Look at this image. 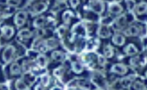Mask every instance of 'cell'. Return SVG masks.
I'll return each instance as SVG.
<instances>
[{
    "label": "cell",
    "instance_id": "28",
    "mask_svg": "<svg viewBox=\"0 0 147 90\" xmlns=\"http://www.w3.org/2000/svg\"><path fill=\"white\" fill-rule=\"evenodd\" d=\"M99 63L101 65H103V64L105 63V59L102 55H99Z\"/></svg>",
    "mask_w": 147,
    "mask_h": 90
},
{
    "label": "cell",
    "instance_id": "3",
    "mask_svg": "<svg viewBox=\"0 0 147 90\" xmlns=\"http://www.w3.org/2000/svg\"><path fill=\"white\" fill-rule=\"evenodd\" d=\"M26 18H27V13L26 12H18L16 14L15 18H14L15 24L17 26L22 25L25 23V22L26 20Z\"/></svg>",
    "mask_w": 147,
    "mask_h": 90
},
{
    "label": "cell",
    "instance_id": "6",
    "mask_svg": "<svg viewBox=\"0 0 147 90\" xmlns=\"http://www.w3.org/2000/svg\"><path fill=\"white\" fill-rule=\"evenodd\" d=\"M46 8H47L46 4L43 2H41V3H38L35 5L34 12L35 13H41V12H43V11H45L46 9Z\"/></svg>",
    "mask_w": 147,
    "mask_h": 90
},
{
    "label": "cell",
    "instance_id": "16",
    "mask_svg": "<svg viewBox=\"0 0 147 90\" xmlns=\"http://www.w3.org/2000/svg\"><path fill=\"white\" fill-rule=\"evenodd\" d=\"M52 58L58 61H61L63 59V55L59 51H55L52 53Z\"/></svg>",
    "mask_w": 147,
    "mask_h": 90
},
{
    "label": "cell",
    "instance_id": "32",
    "mask_svg": "<svg viewBox=\"0 0 147 90\" xmlns=\"http://www.w3.org/2000/svg\"></svg>",
    "mask_w": 147,
    "mask_h": 90
},
{
    "label": "cell",
    "instance_id": "13",
    "mask_svg": "<svg viewBox=\"0 0 147 90\" xmlns=\"http://www.w3.org/2000/svg\"><path fill=\"white\" fill-rule=\"evenodd\" d=\"M147 10V4L145 2H141L137 7V12L138 14H143Z\"/></svg>",
    "mask_w": 147,
    "mask_h": 90
},
{
    "label": "cell",
    "instance_id": "22",
    "mask_svg": "<svg viewBox=\"0 0 147 90\" xmlns=\"http://www.w3.org/2000/svg\"><path fill=\"white\" fill-rule=\"evenodd\" d=\"M131 79H130L129 78H126V79H123L122 80V85L124 87H128L131 86Z\"/></svg>",
    "mask_w": 147,
    "mask_h": 90
},
{
    "label": "cell",
    "instance_id": "1",
    "mask_svg": "<svg viewBox=\"0 0 147 90\" xmlns=\"http://www.w3.org/2000/svg\"><path fill=\"white\" fill-rule=\"evenodd\" d=\"M90 8L94 12L100 14L104 10V4L101 1H92L90 2Z\"/></svg>",
    "mask_w": 147,
    "mask_h": 90
},
{
    "label": "cell",
    "instance_id": "23",
    "mask_svg": "<svg viewBox=\"0 0 147 90\" xmlns=\"http://www.w3.org/2000/svg\"><path fill=\"white\" fill-rule=\"evenodd\" d=\"M133 88L136 90H145V87L144 86L143 84L140 83V82H136L134 86H133Z\"/></svg>",
    "mask_w": 147,
    "mask_h": 90
},
{
    "label": "cell",
    "instance_id": "26",
    "mask_svg": "<svg viewBox=\"0 0 147 90\" xmlns=\"http://www.w3.org/2000/svg\"><path fill=\"white\" fill-rule=\"evenodd\" d=\"M7 3L10 6H17L20 4V1H15V0H10L7 1Z\"/></svg>",
    "mask_w": 147,
    "mask_h": 90
},
{
    "label": "cell",
    "instance_id": "25",
    "mask_svg": "<svg viewBox=\"0 0 147 90\" xmlns=\"http://www.w3.org/2000/svg\"><path fill=\"white\" fill-rule=\"evenodd\" d=\"M63 72V68H59V69H56V70L54 71V74H55V76H60L61 75H62Z\"/></svg>",
    "mask_w": 147,
    "mask_h": 90
},
{
    "label": "cell",
    "instance_id": "21",
    "mask_svg": "<svg viewBox=\"0 0 147 90\" xmlns=\"http://www.w3.org/2000/svg\"><path fill=\"white\" fill-rule=\"evenodd\" d=\"M46 45H47L48 47L50 48H54L55 47L57 46L58 44H57L56 41H55V40H53V39H51V40L47 41V42H46Z\"/></svg>",
    "mask_w": 147,
    "mask_h": 90
},
{
    "label": "cell",
    "instance_id": "20",
    "mask_svg": "<svg viewBox=\"0 0 147 90\" xmlns=\"http://www.w3.org/2000/svg\"><path fill=\"white\" fill-rule=\"evenodd\" d=\"M44 22H45V19L42 17H40V18H38L35 20L34 22V25L35 27H41L42 25H43L44 24Z\"/></svg>",
    "mask_w": 147,
    "mask_h": 90
},
{
    "label": "cell",
    "instance_id": "17",
    "mask_svg": "<svg viewBox=\"0 0 147 90\" xmlns=\"http://www.w3.org/2000/svg\"><path fill=\"white\" fill-rule=\"evenodd\" d=\"M139 29L136 28V27H135V26H132V27H131L128 30H127V34L128 35H138V33H139Z\"/></svg>",
    "mask_w": 147,
    "mask_h": 90
},
{
    "label": "cell",
    "instance_id": "14",
    "mask_svg": "<svg viewBox=\"0 0 147 90\" xmlns=\"http://www.w3.org/2000/svg\"><path fill=\"white\" fill-rule=\"evenodd\" d=\"M32 35V33L28 30H22L19 33V36L22 38H29Z\"/></svg>",
    "mask_w": 147,
    "mask_h": 90
},
{
    "label": "cell",
    "instance_id": "30",
    "mask_svg": "<svg viewBox=\"0 0 147 90\" xmlns=\"http://www.w3.org/2000/svg\"><path fill=\"white\" fill-rule=\"evenodd\" d=\"M51 90H62L61 88H59V87H54V88H53Z\"/></svg>",
    "mask_w": 147,
    "mask_h": 90
},
{
    "label": "cell",
    "instance_id": "19",
    "mask_svg": "<svg viewBox=\"0 0 147 90\" xmlns=\"http://www.w3.org/2000/svg\"><path fill=\"white\" fill-rule=\"evenodd\" d=\"M20 72V66L17 63H13L11 66V73L13 74H17Z\"/></svg>",
    "mask_w": 147,
    "mask_h": 90
},
{
    "label": "cell",
    "instance_id": "31",
    "mask_svg": "<svg viewBox=\"0 0 147 90\" xmlns=\"http://www.w3.org/2000/svg\"></svg>",
    "mask_w": 147,
    "mask_h": 90
},
{
    "label": "cell",
    "instance_id": "27",
    "mask_svg": "<svg viewBox=\"0 0 147 90\" xmlns=\"http://www.w3.org/2000/svg\"><path fill=\"white\" fill-rule=\"evenodd\" d=\"M125 22H126V18L124 17V16H122L120 18H118V25H119L123 26L124 25Z\"/></svg>",
    "mask_w": 147,
    "mask_h": 90
},
{
    "label": "cell",
    "instance_id": "9",
    "mask_svg": "<svg viewBox=\"0 0 147 90\" xmlns=\"http://www.w3.org/2000/svg\"><path fill=\"white\" fill-rule=\"evenodd\" d=\"M112 41L115 44L118 45H123L124 43V41H125V38L124 37H123L122 35H115L112 38Z\"/></svg>",
    "mask_w": 147,
    "mask_h": 90
},
{
    "label": "cell",
    "instance_id": "10",
    "mask_svg": "<svg viewBox=\"0 0 147 90\" xmlns=\"http://www.w3.org/2000/svg\"><path fill=\"white\" fill-rule=\"evenodd\" d=\"M38 62L39 66H40L41 68L46 67V65H47V59H46V57L44 56L43 55H38Z\"/></svg>",
    "mask_w": 147,
    "mask_h": 90
},
{
    "label": "cell",
    "instance_id": "18",
    "mask_svg": "<svg viewBox=\"0 0 147 90\" xmlns=\"http://www.w3.org/2000/svg\"><path fill=\"white\" fill-rule=\"evenodd\" d=\"M104 53H105V55L107 57L110 58V57L112 55V54H113L112 47H111L110 45H107V46H105V48H104Z\"/></svg>",
    "mask_w": 147,
    "mask_h": 90
},
{
    "label": "cell",
    "instance_id": "7",
    "mask_svg": "<svg viewBox=\"0 0 147 90\" xmlns=\"http://www.w3.org/2000/svg\"><path fill=\"white\" fill-rule=\"evenodd\" d=\"M123 10V8L120 5L118 4H112L110 6V11L115 14H118Z\"/></svg>",
    "mask_w": 147,
    "mask_h": 90
},
{
    "label": "cell",
    "instance_id": "11",
    "mask_svg": "<svg viewBox=\"0 0 147 90\" xmlns=\"http://www.w3.org/2000/svg\"><path fill=\"white\" fill-rule=\"evenodd\" d=\"M125 51L126 52V53L128 55H133V54L136 53L138 50H137L136 48L134 45H132V44H130L126 48Z\"/></svg>",
    "mask_w": 147,
    "mask_h": 90
},
{
    "label": "cell",
    "instance_id": "4",
    "mask_svg": "<svg viewBox=\"0 0 147 90\" xmlns=\"http://www.w3.org/2000/svg\"><path fill=\"white\" fill-rule=\"evenodd\" d=\"M112 71L120 74H124L127 71V68L123 64H115L112 67Z\"/></svg>",
    "mask_w": 147,
    "mask_h": 90
},
{
    "label": "cell",
    "instance_id": "24",
    "mask_svg": "<svg viewBox=\"0 0 147 90\" xmlns=\"http://www.w3.org/2000/svg\"><path fill=\"white\" fill-rule=\"evenodd\" d=\"M49 79H50V78H49V76H47V75L43 76L42 77V79H41L42 83H43L45 86H47L49 83Z\"/></svg>",
    "mask_w": 147,
    "mask_h": 90
},
{
    "label": "cell",
    "instance_id": "5",
    "mask_svg": "<svg viewBox=\"0 0 147 90\" xmlns=\"http://www.w3.org/2000/svg\"><path fill=\"white\" fill-rule=\"evenodd\" d=\"M98 34L100 37H102V38H107V37H109L110 36V30L109 29L107 28V26L104 25V26H102L99 30H98Z\"/></svg>",
    "mask_w": 147,
    "mask_h": 90
},
{
    "label": "cell",
    "instance_id": "8",
    "mask_svg": "<svg viewBox=\"0 0 147 90\" xmlns=\"http://www.w3.org/2000/svg\"><path fill=\"white\" fill-rule=\"evenodd\" d=\"M2 32L4 33V35L6 36V38H9L10 37L12 36L13 33H14V30L12 28L8 27V26H5L2 28Z\"/></svg>",
    "mask_w": 147,
    "mask_h": 90
},
{
    "label": "cell",
    "instance_id": "12",
    "mask_svg": "<svg viewBox=\"0 0 147 90\" xmlns=\"http://www.w3.org/2000/svg\"><path fill=\"white\" fill-rule=\"evenodd\" d=\"M16 88L17 90H29L28 86L21 80H18L17 81L16 84H15Z\"/></svg>",
    "mask_w": 147,
    "mask_h": 90
},
{
    "label": "cell",
    "instance_id": "15",
    "mask_svg": "<svg viewBox=\"0 0 147 90\" xmlns=\"http://www.w3.org/2000/svg\"><path fill=\"white\" fill-rule=\"evenodd\" d=\"M72 69L74 72L76 73H81L83 70L82 66L78 62H74L72 63Z\"/></svg>",
    "mask_w": 147,
    "mask_h": 90
},
{
    "label": "cell",
    "instance_id": "29",
    "mask_svg": "<svg viewBox=\"0 0 147 90\" xmlns=\"http://www.w3.org/2000/svg\"><path fill=\"white\" fill-rule=\"evenodd\" d=\"M71 4H72L73 7H76V6L79 4V1H71Z\"/></svg>",
    "mask_w": 147,
    "mask_h": 90
},
{
    "label": "cell",
    "instance_id": "2",
    "mask_svg": "<svg viewBox=\"0 0 147 90\" xmlns=\"http://www.w3.org/2000/svg\"><path fill=\"white\" fill-rule=\"evenodd\" d=\"M14 48L13 46H8L3 53V59L5 62H9L11 61L14 53Z\"/></svg>",
    "mask_w": 147,
    "mask_h": 90
}]
</instances>
